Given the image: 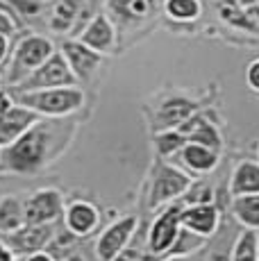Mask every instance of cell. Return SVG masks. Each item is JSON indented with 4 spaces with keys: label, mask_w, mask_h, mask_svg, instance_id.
I'll list each match as a JSON object with an SVG mask.
<instances>
[{
    "label": "cell",
    "mask_w": 259,
    "mask_h": 261,
    "mask_svg": "<svg viewBox=\"0 0 259 261\" xmlns=\"http://www.w3.org/2000/svg\"><path fill=\"white\" fill-rule=\"evenodd\" d=\"M80 12H82V0H59L53 7L48 25L55 34L71 32L80 18Z\"/></svg>",
    "instance_id": "obj_20"
},
{
    "label": "cell",
    "mask_w": 259,
    "mask_h": 261,
    "mask_svg": "<svg viewBox=\"0 0 259 261\" xmlns=\"http://www.w3.org/2000/svg\"><path fill=\"white\" fill-rule=\"evenodd\" d=\"M62 261H87V257H84V254H80V252H71V254H66Z\"/></svg>",
    "instance_id": "obj_37"
},
{
    "label": "cell",
    "mask_w": 259,
    "mask_h": 261,
    "mask_svg": "<svg viewBox=\"0 0 259 261\" xmlns=\"http://www.w3.org/2000/svg\"><path fill=\"white\" fill-rule=\"evenodd\" d=\"M64 229L73 234L77 239L91 237L98 227H100V209L89 200H71L68 204H64Z\"/></svg>",
    "instance_id": "obj_12"
},
{
    "label": "cell",
    "mask_w": 259,
    "mask_h": 261,
    "mask_svg": "<svg viewBox=\"0 0 259 261\" xmlns=\"http://www.w3.org/2000/svg\"><path fill=\"white\" fill-rule=\"evenodd\" d=\"M0 261H16V254H14L12 248H9L7 243H3V241H0Z\"/></svg>",
    "instance_id": "obj_34"
},
{
    "label": "cell",
    "mask_w": 259,
    "mask_h": 261,
    "mask_svg": "<svg viewBox=\"0 0 259 261\" xmlns=\"http://www.w3.org/2000/svg\"><path fill=\"white\" fill-rule=\"evenodd\" d=\"M64 214L62 191L48 187L39 189L23 200V220L25 225H55Z\"/></svg>",
    "instance_id": "obj_8"
},
{
    "label": "cell",
    "mask_w": 259,
    "mask_h": 261,
    "mask_svg": "<svg viewBox=\"0 0 259 261\" xmlns=\"http://www.w3.org/2000/svg\"><path fill=\"white\" fill-rule=\"evenodd\" d=\"M73 129L64 125V118H39L14 143L0 148V173L34 175L66 148Z\"/></svg>",
    "instance_id": "obj_1"
},
{
    "label": "cell",
    "mask_w": 259,
    "mask_h": 261,
    "mask_svg": "<svg viewBox=\"0 0 259 261\" xmlns=\"http://www.w3.org/2000/svg\"><path fill=\"white\" fill-rule=\"evenodd\" d=\"M239 7H259V0H234Z\"/></svg>",
    "instance_id": "obj_36"
},
{
    "label": "cell",
    "mask_w": 259,
    "mask_h": 261,
    "mask_svg": "<svg viewBox=\"0 0 259 261\" xmlns=\"http://www.w3.org/2000/svg\"><path fill=\"white\" fill-rule=\"evenodd\" d=\"M257 193H259V162H255V159H243L232 170L230 198L257 195Z\"/></svg>",
    "instance_id": "obj_19"
},
{
    "label": "cell",
    "mask_w": 259,
    "mask_h": 261,
    "mask_svg": "<svg viewBox=\"0 0 259 261\" xmlns=\"http://www.w3.org/2000/svg\"><path fill=\"white\" fill-rule=\"evenodd\" d=\"M18 32V18L14 9H0V34L5 37H14Z\"/></svg>",
    "instance_id": "obj_30"
},
{
    "label": "cell",
    "mask_w": 259,
    "mask_h": 261,
    "mask_svg": "<svg viewBox=\"0 0 259 261\" xmlns=\"http://www.w3.org/2000/svg\"><path fill=\"white\" fill-rule=\"evenodd\" d=\"M16 105V100H14V93L9 91V89H3L0 87V114L7 112L9 107H14Z\"/></svg>",
    "instance_id": "obj_32"
},
{
    "label": "cell",
    "mask_w": 259,
    "mask_h": 261,
    "mask_svg": "<svg viewBox=\"0 0 259 261\" xmlns=\"http://www.w3.org/2000/svg\"><path fill=\"white\" fill-rule=\"evenodd\" d=\"M162 9L175 23H193L200 18L202 3L200 0H164Z\"/></svg>",
    "instance_id": "obj_24"
},
{
    "label": "cell",
    "mask_w": 259,
    "mask_h": 261,
    "mask_svg": "<svg viewBox=\"0 0 259 261\" xmlns=\"http://www.w3.org/2000/svg\"><path fill=\"white\" fill-rule=\"evenodd\" d=\"M257 261H259V232H257Z\"/></svg>",
    "instance_id": "obj_40"
},
{
    "label": "cell",
    "mask_w": 259,
    "mask_h": 261,
    "mask_svg": "<svg viewBox=\"0 0 259 261\" xmlns=\"http://www.w3.org/2000/svg\"><path fill=\"white\" fill-rule=\"evenodd\" d=\"M7 57H9V39L5 34H0V66L7 62Z\"/></svg>",
    "instance_id": "obj_33"
},
{
    "label": "cell",
    "mask_w": 259,
    "mask_h": 261,
    "mask_svg": "<svg viewBox=\"0 0 259 261\" xmlns=\"http://www.w3.org/2000/svg\"><path fill=\"white\" fill-rule=\"evenodd\" d=\"M137 229H139L137 216H123V218L114 220L112 225H107L102 229L96 241V257L100 261H112L132 241Z\"/></svg>",
    "instance_id": "obj_10"
},
{
    "label": "cell",
    "mask_w": 259,
    "mask_h": 261,
    "mask_svg": "<svg viewBox=\"0 0 259 261\" xmlns=\"http://www.w3.org/2000/svg\"><path fill=\"white\" fill-rule=\"evenodd\" d=\"M59 53H62V57L66 59L71 73L75 75L77 84L89 82V80L98 73V68H100V64H102V55L96 53V50H91V48H87L84 43H80L75 37L62 41Z\"/></svg>",
    "instance_id": "obj_11"
},
{
    "label": "cell",
    "mask_w": 259,
    "mask_h": 261,
    "mask_svg": "<svg viewBox=\"0 0 259 261\" xmlns=\"http://www.w3.org/2000/svg\"><path fill=\"white\" fill-rule=\"evenodd\" d=\"M257 162H259V148H257Z\"/></svg>",
    "instance_id": "obj_41"
},
{
    "label": "cell",
    "mask_w": 259,
    "mask_h": 261,
    "mask_svg": "<svg viewBox=\"0 0 259 261\" xmlns=\"http://www.w3.org/2000/svg\"><path fill=\"white\" fill-rule=\"evenodd\" d=\"M175 157L180 159V164L189 175H207L212 170H216L221 152H216V150L200 145V143H184V148Z\"/></svg>",
    "instance_id": "obj_18"
},
{
    "label": "cell",
    "mask_w": 259,
    "mask_h": 261,
    "mask_svg": "<svg viewBox=\"0 0 259 261\" xmlns=\"http://www.w3.org/2000/svg\"><path fill=\"white\" fill-rule=\"evenodd\" d=\"M230 212L234 216V220L243 229H255V232H259V193L232 198Z\"/></svg>",
    "instance_id": "obj_21"
},
{
    "label": "cell",
    "mask_w": 259,
    "mask_h": 261,
    "mask_svg": "<svg viewBox=\"0 0 259 261\" xmlns=\"http://www.w3.org/2000/svg\"><path fill=\"white\" fill-rule=\"evenodd\" d=\"M112 261H159V257L146 248V237H143V241H137V232H134L132 241Z\"/></svg>",
    "instance_id": "obj_27"
},
{
    "label": "cell",
    "mask_w": 259,
    "mask_h": 261,
    "mask_svg": "<svg viewBox=\"0 0 259 261\" xmlns=\"http://www.w3.org/2000/svg\"><path fill=\"white\" fill-rule=\"evenodd\" d=\"M164 0H105V12L116 32H139L157 18Z\"/></svg>",
    "instance_id": "obj_5"
},
{
    "label": "cell",
    "mask_w": 259,
    "mask_h": 261,
    "mask_svg": "<svg viewBox=\"0 0 259 261\" xmlns=\"http://www.w3.org/2000/svg\"><path fill=\"white\" fill-rule=\"evenodd\" d=\"M77 237H73L68 229H62V232H55L53 234V239L48 241V245H46V252L48 254H53V259L57 261V257H62L66 250H71L73 245L77 243Z\"/></svg>",
    "instance_id": "obj_29"
},
{
    "label": "cell",
    "mask_w": 259,
    "mask_h": 261,
    "mask_svg": "<svg viewBox=\"0 0 259 261\" xmlns=\"http://www.w3.org/2000/svg\"><path fill=\"white\" fill-rule=\"evenodd\" d=\"M191 182H193V177L187 170L173 166L166 159H159L155 166H152L150 191H148V209L157 212L164 204L173 202V200H180Z\"/></svg>",
    "instance_id": "obj_4"
},
{
    "label": "cell",
    "mask_w": 259,
    "mask_h": 261,
    "mask_svg": "<svg viewBox=\"0 0 259 261\" xmlns=\"http://www.w3.org/2000/svg\"><path fill=\"white\" fill-rule=\"evenodd\" d=\"M14 100L41 118H68L84 107L87 95L77 84H68L37 91H18L14 93Z\"/></svg>",
    "instance_id": "obj_2"
},
{
    "label": "cell",
    "mask_w": 259,
    "mask_h": 261,
    "mask_svg": "<svg viewBox=\"0 0 259 261\" xmlns=\"http://www.w3.org/2000/svg\"><path fill=\"white\" fill-rule=\"evenodd\" d=\"M55 234V225H21L9 234H3V243L12 248L14 254H32L46 250L48 241Z\"/></svg>",
    "instance_id": "obj_13"
},
{
    "label": "cell",
    "mask_w": 259,
    "mask_h": 261,
    "mask_svg": "<svg viewBox=\"0 0 259 261\" xmlns=\"http://www.w3.org/2000/svg\"><path fill=\"white\" fill-rule=\"evenodd\" d=\"M25 261H55V259H53V254L46 252V250H39V252L25 254Z\"/></svg>",
    "instance_id": "obj_35"
},
{
    "label": "cell",
    "mask_w": 259,
    "mask_h": 261,
    "mask_svg": "<svg viewBox=\"0 0 259 261\" xmlns=\"http://www.w3.org/2000/svg\"><path fill=\"white\" fill-rule=\"evenodd\" d=\"M180 225L205 239H212L218 232V227H221V209L216 207V202L182 207Z\"/></svg>",
    "instance_id": "obj_14"
},
{
    "label": "cell",
    "mask_w": 259,
    "mask_h": 261,
    "mask_svg": "<svg viewBox=\"0 0 259 261\" xmlns=\"http://www.w3.org/2000/svg\"><path fill=\"white\" fill-rule=\"evenodd\" d=\"M162 261H202V259H198V257H166V259H162Z\"/></svg>",
    "instance_id": "obj_39"
},
{
    "label": "cell",
    "mask_w": 259,
    "mask_h": 261,
    "mask_svg": "<svg viewBox=\"0 0 259 261\" xmlns=\"http://www.w3.org/2000/svg\"><path fill=\"white\" fill-rule=\"evenodd\" d=\"M184 143H187V137H184V134L177 127H173V129H159V132L155 134V150H157L159 159L175 157V154L184 148Z\"/></svg>",
    "instance_id": "obj_25"
},
{
    "label": "cell",
    "mask_w": 259,
    "mask_h": 261,
    "mask_svg": "<svg viewBox=\"0 0 259 261\" xmlns=\"http://www.w3.org/2000/svg\"><path fill=\"white\" fill-rule=\"evenodd\" d=\"M0 84H3V77H0Z\"/></svg>",
    "instance_id": "obj_42"
},
{
    "label": "cell",
    "mask_w": 259,
    "mask_h": 261,
    "mask_svg": "<svg viewBox=\"0 0 259 261\" xmlns=\"http://www.w3.org/2000/svg\"><path fill=\"white\" fill-rule=\"evenodd\" d=\"M207 243H209V239L200 237V234L191 232V229H187V227H180V232L173 239L171 248L166 250L164 257H189V254H196L198 250H202Z\"/></svg>",
    "instance_id": "obj_23"
},
{
    "label": "cell",
    "mask_w": 259,
    "mask_h": 261,
    "mask_svg": "<svg viewBox=\"0 0 259 261\" xmlns=\"http://www.w3.org/2000/svg\"><path fill=\"white\" fill-rule=\"evenodd\" d=\"M53 53H55V43L48 37H41V34H25V37H21L12 50V59H9L5 82L9 87L18 84L34 68L41 66Z\"/></svg>",
    "instance_id": "obj_3"
},
{
    "label": "cell",
    "mask_w": 259,
    "mask_h": 261,
    "mask_svg": "<svg viewBox=\"0 0 259 261\" xmlns=\"http://www.w3.org/2000/svg\"><path fill=\"white\" fill-rule=\"evenodd\" d=\"M246 82H248V87H250L252 91L259 93V57L252 59V62L248 64V68H246Z\"/></svg>",
    "instance_id": "obj_31"
},
{
    "label": "cell",
    "mask_w": 259,
    "mask_h": 261,
    "mask_svg": "<svg viewBox=\"0 0 259 261\" xmlns=\"http://www.w3.org/2000/svg\"><path fill=\"white\" fill-rule=\"evenodd\" d=\"M198 105L193 100L184 98V95H171V98L162 100L155 109V118H152V127L157 129H173L180 123H184L191 114H196Z\"/></svg>",
    "instance_id": "obj_15"
},
{
    "label": "cell",
    "mask_w": 259,
    "mask_h": 261,
    "mask_svg": "<svg viewBox=\"0 0 259 261\" xmlns=\"http://www.w3.org/2000/svg\"><path fill=\"white\" fill-rule=\"evenodd\" d=\"M230 261H257V232L243 229L237 237L230 252Z\"/></svg>",
    "instance_id": "obj_26"
},
{
    "label": "cell",
    "mask_w": 259,
    "mask_h": 261,
    "mask_svg": "<svg viewBox=\"0 0 259 261\" xmlns=\"http://www.w3.org/2000/svg\"><path fill=\"white\" fill-rule=\"evenodd\" d=\"M39 118L41 116H37L34 112H30L28 107H23V105H18V102L14 105V107H9L7 112H3L0 114V148L14 143L25 129L32 127Z\"/></svg>",
    "instance_id": "obj_17"
},
{
    "label": "cell",
    "mask_w": 259,
    "mask_h": 261,
    "mask_svg": "<svg viewBox=\"0 0 259 261\" xmlns=\"http://www.w3.org/2000/svg\"><path fill=\"white\" fill-rule=\"evenodd\" d=\"M182 207L184 204L180 200H173V202L164 204L162 214H157L155 220L150 223V227H148V232H146V248L150 250L152 254L164 257L166 250L171 248L173 239L177 237V232H180V227H182L180 225Z\"/></svg>",
    "instance_id": "obj_7"
},
{
    "label": "cell",
    "mask_w": 259,
    "mask_h": 261,
    "mask_svg": "<svg viewBox=\"0 0 259 261\" xmlns=\"http://www.w3.org/2000/svg\"><path fill=\"white\" fill-rule=\"evenodd\" d=\"M180 202L184 204V207L214 202V187L209 182H191V184H189V189L182 193Z\"/></svg>",
    "instance_id": "obj_28"
},
{
    "label": "cell",
    "mask_w": 259,
    "mask_h": 261,
    "mask_svg": "<svg viewBox=\"0 0 259 261\" xmlns=\"http://www.w3.org/2000/svg\"><path fill=\"white\" fill-rule=\"evenodd\" d=\"M75 39L80 43H84L87 48L96 50V53H100V55L114 53V48L118 46L116 25H114L112 18L107 16V12L93 14V16L80 28Z\"/></svg>",
    "instance_id": "obj_9"
},
{
    "label": "cell",
    "mask_w": 259,
    "mask_h": 261,
    "mask_svg": "<svg viewBox=\"0 0 259 261\" xmlns=\"http://www.w3.org/2000/svg\"><path fill=\"white\" fill-rule=\"evenodd\" d=\"M207 261H230V259H227V252H214L209 254Z\"/></svg>",
    "instance_id": "obj_38"
},
{
    "label": "cell",
    "mask_w": 259,
    "mask_h": 261,
    "mask_svg": "<svg viewBox=\"0 0 259 261\" xmlns=\"http://www.w3.org/2000/svg\"><path fill=\"white\" fill-rule=\"evenodd\" d=\"M177 129L187 137V143L207 145V148L216 150V152L223 150V137H221V132H218V127L212 120H207L202 114H198V112L191 114L184 123L177 125Z\"/></svg>",
    "instance_id": "obj_16"
},
{
    "label": "cell",
    "mask_w": 259,
    "mask_h": 261,
    "mask_svg": "<svg viewBox=\"0 0 259 261\" xmlns=\"http://www.w3.org/2000/svg\"><path fill=\"white\" fill-rule=\"evenodd\" d=\"M21 225H25V220H23V198H18V195L0 198V234H9Z\"/></svg>",
    "instance_id": "obj_22"
},
{
    "label": "cell",
    "mask_w": 259,
    "mask_h": 261,
    "mask_svg": "<svg viewBox=\"0 0 259 261\" xmlns=\"http://www.w3.org/2000/svg\"><path fill=\"white\" fill-rule=\"evenodd\" d=\"M68 84H77L75 75L71 73L66 59L62 57L59 50H55L50 57L41 64L39 68H34L28 77H23L18 84L9 87L12 93L18 91H37V89H50V87H68Z\"/></svg>",
    "instance_id": "obj_6"
}]
</instances>
